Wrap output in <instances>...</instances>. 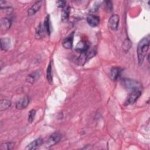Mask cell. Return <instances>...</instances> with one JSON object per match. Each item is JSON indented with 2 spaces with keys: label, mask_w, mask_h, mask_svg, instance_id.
<instances>
[{
  "label": "cell",
  "mask_w": 150,
  "mask_h": 150,
  "mask_svg": "<svg viewBox=\"0 0 150 150\" xmlns=\"http://www.w3.org/2000/svg\"><path fill=\"white\" fill-rule=\"evenodd\" d=\"M44 27L45 28L46 33L48 35H50V18H49V15H47L43 23Z\"/></svg>",
  "instance_id": "obj_20"
},
{
  "label": "cell",
  "mask_w": 150,
  "mask_h": 150,
  "mask_svg": "<svg viewBox=\"0 0 150 150\" xmlns=\"http://www.w3.org/2000/svg\"><path fill=\"white\" fill-rule=\"evenodd\" d=\"M73 42V33L66 37L62 42L63 46L66 49H70L72 47Z\"/></svg>",
  "instance_id": "obj_15"
},
{
  "label": "cell",
  "mask_w": 150,
  "mask_h": 150,
  "mask_svg": "<svg viewBox=\"0 0 150 150\" xmlns=\"http://www.w3.org/2000/svg\"><path fill=\"white\" fill-rule=\"evenodd\" d=\"M62 138V135L59 132H54L48 138L46 143L47 148L51 147L59 142Z\"/></svg>",
  "instance_id": "obj_4"
},
{
  "label": "cell",
  "mask_w": 150,
  "mask_h": 150,
  "mask_svg": "<svg viewBox=\"0 0 150 150\" xmlns=\"http://www.w3.org/2000/svg\"><path fill=\"white\" fill-rule=\"evenodd\" d=\"M121 85L126 90L130 91L131 92L136 90H141L140 89L142 88L141 83L134 79L124 78L121 80Z\"/></svg>",
  "instance_id": "obj_2"
},
{
  "label": "cell",
  "mask_w": 150,
  "mask_h": 150,
  "mask_svg": "<svg viewBox=\"0 0 150 150\" xmlns=\"http://www.w3.org/2000/svg\"><path fill=\"white\" fill-rule=\"evenodd\" d=\"M66 2L64 1H56V5L58 7L61 8H64L66 6Z\"/></svg>",
  "instance_id": "obj_25"
},
{
  "label": "cell",
  "mask_w": 150,
  "mask_h": 150,
  "mask_svg": "<svg viewBox=\"0 0 150 150\" xmlns=\"http://www.w3.org/2000/svg\"><path fill=\"white\" fill-rule=\"evenodd\" d=\"M43 143V139L42 138H38L31 142L29 144H28L26 147L25 148V149L27 150H33L38 149Z\"/></svg>",
  "instance_id": "obj_9"
},
{
  "label": "cell",
  "mask_w": 150,
  "mask_h": 150,
  "mask_svg": "<svg viewBox=\"0 0 150 150\" xmlns=\"http://www.w3.org/2000/svg\"><path fill=\"white\" fill-rule=\"evenodd\" d=\"M122 71V69L119 67H113L110 70V77L112 80H116L118 79Z\"/></svg>",
  "instance_id": "obj_12"
},
{
  "label": "cell",
  "mask_w": 150,
  "mask_h": 150,
  "mask_svg": "<svg viewBox=\"0 0 150 150\" xmlns=\"http://www.w3.org/2000/svg\"><path fill=\"white\" fill-rule=\"evenodd\" d=\"M120 18L118 15H112L109 19L108 26L112 30H115L118 29L119 25Z\"/></svg>",
  "instance_id": "obj_5"
},
{
  "label": "cell",
  "mask_w": 150,
  "mask_h": 150,
  "mask_svg": "<svg viewBox=\"0 0 150 150\" xmlns=\"http://www.w3.org/2000/svg\"><path fill=\"white\" fill-rule=\"evenodd\" d=\"M11 105V101L9 100H2L0 102V110L1 111L8 109Z\"/></svg>",
  "instance_id": "obj_18"
},
{
  "label": "cell",
  "mask_w": 150,
  "mask_h": 150,
  "mask_svg": "<svg viewBox=\"0 0 150 150\" xmlns=\"http://www.w3.org/2000/svg\"><path fill=\"white\" fill-rule=\"evenodd\" d=\"M105 9H107V11L108 12L112 11L113 6H112V4L111 1H105Z\"/></svg>",
  "instance_id": "obj_23"
},
{
  "label": "cell",
  "mask_w": 150,
  "mask_h": 150,
  "mask_svg": "<svg viewBox=\"0 0 150 150\" xmlns=\"http://www.w3.org/2000/svg\"><path fill=\"white\" fill-rule=\"evenodd\" d=\"M46 78H47L48 82L50 84H52V80H53V77H52V68L51 62L49 63V66L46 70Z\"/></svg>",
  "instance_id": "obj_19"
},
{
  "label": "cell",
  "mask_w": 150,
  "mask_h": 150,
  "mask_svg": "<svg viewBox=\"0 0 150 150\" xmlns=\"http://www.w3.org/2000/svg\"><path fill=\"white\" fill-rule=\"evenodd\" d=\"M40 76V71L39 70H36L32 73L29 74L27 77H26V81L31 84H33L35 83L37 80L39 79V78Z\"/></svg>",
  "instance_id": "obj_11"
},
{
  "label": "cell",
  "mask_w": 150,
  "mask_h": 150,
  "mask_svg": "<svg viewBox=\"0 0 150 150\" xmlns=\"http://www.w3.org/2000/svg\"><path fill=\"white\" fill-rule=\"evenodd\" d=\"M141 95V90H136V91H131V93L127 97L125 101V105H128L134 104L138 100V98L140 97Z\"/></svg>",
  "instance_id": "obj_3"
},
{
  "label": "cell",
  "mask_w": 150,
  "mask_h": 150,
  "mask_svg": "<svg viewBox=\"0 0 150 150\" xmlns=\"http://www.w3.org/2000/svg\"><path fill=\"white\" fill-rule=\"evenodd\" d=\"M35 115H36V111L35 110H31L29 111V116H28V121L29 122L31 123L33 122V121L34 120Z\"/></svg>",
  "instance_id": "obj_22"
},
{
  "label": "cell",
  "mask_w": 150,
  "mask_h": 150,
  "mask_svg": "<svg viewBox=\"0 0 150 150\" xmlns=\"http://www.w3.org/2000/svg\"><path fill=\"white\" fill-rule=\"evenodd\" d=\"M43 4L42 1H38L36 2L31 7L28 9V15L29 16L34 15L35 13H36L41 8Z\"/></svg>",
  "instance_id": "obj_10"
},
{
  "label": "cell",
  "mask_w": 150,
  "mask_h": 150,
  "mask_svg": "<svg viewBox=\"0 0 150 150\" xmlns=\"http://www.w3.org/2000/svg\"><path fill=\"white\" fill-rule=\"evenodd\" d=\"M11 46V39L8 38L1 39V48L2 50L7 51Z\"/></svg>",
  "instance_id": "obj_14"
},
{
  "label": "cell",
  "mask_w": 150,
  "mask_h": 150,
  "mask_svg": "<svg viewBox=\"0 0 150 150\" xmlns=\"http://www.w3.org/2000/svg\"><path fill=\"white\" fill-rule=\"evenodd\" d=\"M87 22L91 27H96L100 23V18L95 15H90L87 17Z\"/></svg>",
  "instance_id": "obj_8"
},
{
  "label": "cell",
  "mask_w": 150,
  "mask_h": 150,
  "mask_svg": "<svg viewBox=\"0 0 150 150\" xmlns=\"http://www.w3.org/2000/svg\"><path fill=\"white\" fill-rule=\"evenodd\" d=\"M11 25V21L7 18H2L1 20V28L2 30H8Z\"/></svg>",
  "instance_id": "obj_16"
},
{
  "label": "cell",
  "mask_w": 150,
  "mask_h": 150,
  "mask_svg": "<svg viewBox=\"0 0 150 150\" xmlns=\"http://www.w3.org/2000/svg\"><path fill=\"white\" fill-rule=\"evenodd\" d=\"M150 43V37L149 35L143 38L138 43L137 46V56L139 64H141L146 55L149 49Z\"/></svg>",
  "instance_id": "obj_1"
},
{
  "label": "cell",
  "mask_w": 150,
  "mask_h": 150,
  "mask_svg": "<svg viewBox=\"0 0 150 150\" xmlns=\"http://www.w3.org/2000/svg\"><path fill=\"white\" fill-rule=\"evenodd\" d=\"M131 45V41L129 40H125V41H124V43H123V49L126 51H127L128 50V49H129L130 46Z\"/></svg>",
  "instance_id": "obj_24"
},
{
  "label": "cell",
  "mask_w": 150,
  "mask_h": 150,
  "mask_svg": "<svg viewBox=\"0 0 150 150\" xmlns=\"http://www.w3.org/2000/svg\"><path fill=\"white\" fill-rule=\"evenodd\" d=\"M70 12V8L69 6H65L64 8H63V11L62 12V20L63 22H66L69 17Z\"/></svg>",
  "instance_id": "obj_17"
},
{
  "label": "cell",
  "mask_w": 150,
  "mask_h": 150,
  "mask_svg": "<svg viewBox=\"0 0 150 150\" xmlns=\"http://www.w3.org/2000/svg\"><path fill=\"white\" fill-rule=\"evenodd\" d=\"M29 103V98L28 96H24L19 99L16 103V108L19 110L26 108Z\"/></svg>",
  "instance_id": "obj_7"
},
{
  "label": "cell",
  "mask_w": 150,
  "mask_h": 150,
  "mask_svg": "<svg viewBox=\"0 0 150 150\" xmlns=\"http://www.w3.org/2000/svg\"><path fill=\"white\" fill-rule=\"evenodd\" d=\"M88 49H89V44L88 43V42L84 40H81L80 42H79L77 43L75 49L76 51L80 53H84L87 52Z\"/></svg>",
  "instance_id": "obj_6"
},
{
  "label": "cell",
  "mask_w": 150,
  "mask_h": 150,
  "mask_svg": "<svg viewBox=\"0 0 150 150\" xmlns=\"http://www.w3.org/2000/svg\"><path fill=\"white\" fill-rule=\"evenodd\" d=\"M46 33L45 28L44 27L43 24L40 23L36 29V33H35V37L36 39H40L43 38L45 35Z\"/></svg>",
  "instance_id": "obj_13"
},
{
  "label": "cell",
  "mask_w": 150,
  "mask_h": 150,
  "mask_svg": "<svg viewBox=\"0 0 150 150\" xmlns=\"http://www.w3.org/2000/svg\"><path fill=\"white\" fill-rule=\"evenodd\" d=\"M14 145V143L12 142H5L3 143L1 145L0 149L1 150H8V149H11Z\"/></svg>",
  "instance_id": "obj_21"
}]
</instances>
